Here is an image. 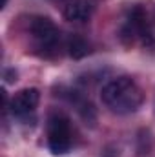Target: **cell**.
<instances>
[{"instance_id":"1","label":"cell","mask_w":155,"mask_h":157,"mask_svg":"<svg viewBox=\"0 0 155 157\" xmlns=\"http://www.w3.org/2000/svg\"><path fill=\"white\" fill-rule=\"evenodd\" d=\"M100 99L113 113L128 115L141 108L144 93L130 77H117L102 86Z\"/></svg>"},{"instance_id":"2","label":"cell","mask_w":155,"mask_h":157,"mask_svg":"<svg viewBox=\"0 0 155 157\" xmlns=\"http://www.w3.org/2000/svg\"><path fill=\"white\" fill-rule=\"evenodd\" d=\"M47 146L55 155H64L71 148L70 121L62 113H51L47 119Z\"/></svg>"},{"instance_id":"3","label":"cell","mask_w":155,"mask_h":157,"mask_svg":"<svg viewBox=\"0 0 155 157\" xmlns=\"http://www.w3.org/2000/svg\"><path fill=\"white\" fill-rule=\"evenodd\" d=\"M97 9V0H62L60 11L66 20L84 22L88 20Z\"/></svg>"},{"instance_id":"4","label":"cell","mask_w":155,"mask_h":157,"mask_svg":"<svg viewBox=\"0 0 155 157\" xmlns=\"http://www.w3.org/2000/svg\"><path fill=\"white\" fill-rule=\"evenodd\" d=\"M29 31L44 48L53 46L59 40V29L53 24V20L47 17H35L29 24Z\"/></svg>"},{"instance_id":"5","label":"cell","mask_w":155,"mask_h":157,"mask_svg":"<svg viewBox=\"0 0 155 157\" xmlns=\"http://www.w3.org/2000/svg\"><path fill=\"white\" fill-rule=\"evenodd\" d=\"M40 101V93L37 88H24L20 91H17L9 102V108L15 115H26L29 112H33L37 108Z\"/></svg>"},{"instance_id":"6","label":"cell","mask_w":155,"mask_h":157,"mask_svg":"<svg viewBox=\"0 0 155 157\" xmlns=\"http://www.w3.org/2000/svg\"><path fill=\"white\" fill-rule=\"evenodd\" d=\"M68 51H70V55L73 59H82L84 55L89 53V46H88L86 40L80 39V37H71L68 40Z\"/></svg>"},{"instance_id":"7","label":"cell","mask_w":155,"mask_h":157,"mask_svg":"<svg viewBox=\"0 0 155 157\" xmlns=\"http://www.w3.org/2000/svg\"><path fill=\"white\" fill-rule=\"evenodd\" d=\"M6 78H7V82H15V80H17V71L7 70V71H6Z\"/></svg>"},{"instance_id":"8","label":"cell","mask_w":155,"mask_h":157,"mask_svg":"<svg viewBox=\"0 0 155 157\" xmlns=\"http://www.w3.org/2000/svg\"><path fill=\"white\" fill-rule=\"evenodd\" d=\"M6 4H7V0H2V6H0V7H4Z\"/></svg>"}]
</instances>
